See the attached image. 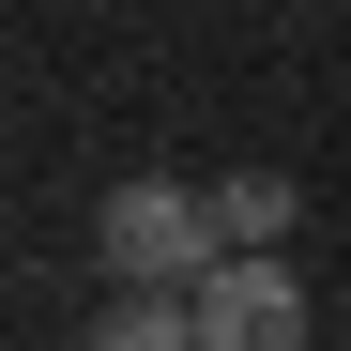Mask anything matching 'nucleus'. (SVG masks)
<instances>
[{
    "mask_svg": "<svg viewBox=\"0 0 351 351\" xmlns=\"http://www.w3.org/2000/svg\"><path fill=\"white\" fill-rule=\"evenodd\" d=\"M92 245H107V275H123V290H199V275L229 260V229H214L199 184H107Z\"/></svg>",
    "mask_w": 351,
    "mask_h": 351,
    "instance_id": "f257e3e1",
    "label": "nucleus"
},
{
    "mask_svg": "<svg viewBox=\"0 0 351 351\" xmlns=\"http://www.w3.org/2000/svg\"><path fill=\"white\" fill-rule=\"evenodd\" d=\"M184 306H199V351H306V275L260 260V245H229Z\"/></svg>",
    "mask_w": 351,
    "mask_h": 351,
    "instance_id": "f03ea898",
    "label": "nucleus"
},
{
    "mask_svg": "<svg viewBox=\"0 0 351 351\" xmlns=\"http://www.w3.org/2000/svg\"><path fill=\"white\" fill-rule=\"evenodd\" d=\"M92 351H199V306L184 290H123V306L92 321Z\"/></svg>",
    "mask_w": 351,
    "mask_h": 351,
    "instance_id": "7ed1b4c3",
    "label": "nucleus"
},
{
    "mask_svg": "<svg viewBox=\"0 0 351 351\" xmlns=\"http://www.w3.org/2000/svg\"><path fill=\"white\" fill-rule=\"evenodd\" d=\"M214 229H229V245H260V229H290V184H275V168H245V184H214Z\"/></svg>",
    "mask_w": 351,
    "mask_h": 351,
    "instance_id": "20e7f679",
    "label": "nucleus"
}]
</instances>
